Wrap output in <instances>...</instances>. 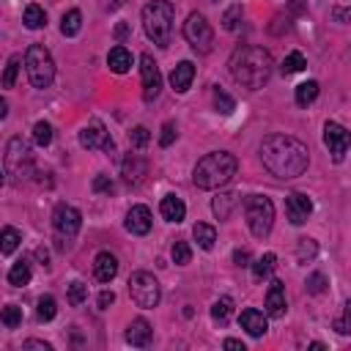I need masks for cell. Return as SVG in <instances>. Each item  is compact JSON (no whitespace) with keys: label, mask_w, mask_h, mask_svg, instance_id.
Segmentation results:
<instances>
[{"label":"cell","mask_w":351,"mask_h":351,"mask_svg":"<svg viewBox=\"0 0 351 351\" xmlns=\"http://www.w3.org/2000/svg\"><path fill=\"white\" fill-rule=\"evenodd\" d=\"M261 165L280 181H291V178H299L307 165H310V151L307 145L293 137V134H282V132H274L269 137H263L261 148Z\"/></svg>","instance_id":"1"},{"label":"cell","mask_w":351,"mask_h":351,"mask_svg":"<svg viewBox=\"0 0 351 351\" xmlns=\"http://www.w3.org/2000/svg\"><path fill=\"white\" fill-rule=\"evenodd\" d=\"M228 69H230V77L247 88V90H261L271 71H274V60L269 55V49L263 47H255V44H241L233 49L230 60H228Z\"/></svg>","instance_id":"2"},{"label":"cell","mask_w":351,"mask_h":351,"mask_svg":"<svg viewBox=\"0 0 351 351\" xmlns=\"http://www.w3.org/2000/svg\"><path fill=\"white\" fill-rule=\"evenodd\" d=\"M236 170H239V162L230 151H211L195 165L192 181L197 189H219L236 176Z\"/></svg>","instance_id":"3"},{"label":"cell","mask_w":351,"mask_h":351,"mask_svg":"<svg viewBox=\"0 0 351 351\" xmlns=\"http://www.w3.org/2000/svg\"><path fill=\"white\" fill-rule=\"evenodd\" d=\"M173 19H176V8L170 0H151L148 5H143V27H145V36L156 47L170 44Z\"/></svg>","instance_id":"4"},{"label":"cell","mask_w":351,"mask_h":351,"mask_svg":"<svg viewBox=\"0 0 351 351\" xmlns=\"http://www.w3.org/2000/svg\"><path fill=\"white\" fill-rule=\"evenodd\" d=\"M3 167H5V176H8V181L14 186H19L22 181L30 178V173H33V151L22 137H11L5 143Z\"/></svg>","instance_id":"5"},{"label":"cell","mask_w":351,"mask_h":351,"mask_svg":"<svg viewBox=\"0 0 351 351\" xmlns=\"http://www.w3.org/2000/svg\"><path fill=\"white\" fill-rule=\"evenodd\" d=\"M25 71H27V80L33 88L44 90L52 85L55 80V60L49 55V49L44 44H30L27 52H25Z\"/></svg>","instance_id":"6"},{"label":"cell","mask_w":351,"mask_h":351,"mask_svg":"<svg viewBox=\"0 0 351 351\" xmlns=\"http://www.w3.org/2000/svg\"><path fill=\"white\" fill-rule=\"evenodd\" d=\"M244 217H247L250 233L255 239H266L274 225V203L266 195H250L244 203Z\"/></svg>","instance_id":"7"},{"label":"cell","mask_w":351,"mask_h":351,"mask_svg":"<svg viewBox=\"0 0 351 351\" xmlns=\"http://www.w3.org/2000/svg\"><path fill=\"white\" fill-rule=\"evenodd\" d=\"M129 296L137 307L143 310H154L162 299V288H159V280L151 274V271H134L129 277Z\"/></svg>","instance_id":"8"},{"label":"cell","mask_w":351,"mask_h":351,"mask_svg":"<svg viewBox=\"0 0 351 351\" xmlns=\"http://www.w3.org/2000/svg\"><path fill=\"white\" fill-rule=\"evenodd\" d=\"M80 225H82V214L69 206V203H58L55 211H52V230H55V239H58V250H66L69 241L80 233Z\"/></svg>","instance_id":"9"},{"label":"cell","mask_w":351,"mask_h":351,"mask_svg":"<svg viewBox=\"0 0 351 351\" xmlns=\"http://www.w3.org/2000/svg\"><path fill=\"white\" fill-rule=\"evenodd\" d=\"M184 38L189 41V47L195 52H211V47H214V30L206 22V16L197 14V11H192L186 16V22H184Z\"/></svg>","instance_id":"10"},{"label":"cell","mask_w":351,"mask_h":351,"mask_svg":"<svg viewBox=\"0 0 351 351\" xmlns=\"http://www.w3.org/2000/svg\"><path fill=\"white\" fill-rule=\"evenodd\" d=\"M324 145L329 148L335 162H343L346 151L351 148V132L343 123H337V121H326L324 123Z\"/></svg>","instance_id":"11"},{"label":"cell","mask_w":351,"mask_h":351,"mask_svg":"<svg viewBox=\"0 0 351 351\" xmlns=\"http://www.w3.org/2000/svg\"><path fill=\"white\" fill-rule=\"evenodd\" d=\"M80 145H82V148H88V151H96V148H104L107 154H112V151H115L112 137H110L107 126H104L99 118L88 121V123L80 129Z\"/></svg>","instance_id":"12"},{"label":"cell","mask_w":351,"mask_h":351,"mask_svg":"<svg viewBox=\"0 0 351 351\" xmlns=\"http://www.w3.org/2000/svg\"><path fill=\"white\" fill-rule=\"evenodd\" d=\"M140 77H143V99L154 101L159 96V90H162V74H159L156 60L148 52L140 55Z\"/></svg>","instance_id":"13"},{"label":"cell","mask_w":351,"mask_h":351,"mask_svg":"<svg viewBox=\"0 0 351 351\" xmlns=\"http://www.w3.org/2000/svg\"><path fill=\"white\" fill-rule=\"evenodd\" d=\"M285 214L293 225H304L307 217L313 214V200L304 195V192H291L285 197Z\"/></svg>","instance_id":"14"},{"label":"cell","mask_w":351,"mask_h":351,"mask_svg":"<svg viewBox=\"0 0 351 351\" xmlns=\"http://www.w3.org/2000/svg\"><path fill=\"white\" fill-rule=\"evenodd\" d=\"M126 230L134 236H145L151 230V208L148 206H132L126 211Z\"/></svg>","instance_id":"15"},{"label":"cell","mask_w":351,"mask_h":351,"mask_svg":"<svg viewBox=\"0 0 351 351\" xmlns=\"http://www.w3.org/2000/svg\"><path fill=\"white\" fill-rule=\"evenodd\" d=\"M239 324H241V329H244L250 337H263V335H266V329H269V324H266V315H263L261 310H255V307H247V310H241V315H239Z\"/></svg>","instance_id":"16"},{"label":"cell","mask_w":351,"mask_h":351,"mask_svg":"<svg viewBox=\"0 0 351 351\" xmlns=\"http://www.w3.org/2000/svg\"><path fill=\"white\" fill-rule=\"evenodd\" d=\"M266 315H271V318L285 315V285H282V280H271V285L266 291Z\"/></svg>","instance_id":"17"},{"label":"cell","mask_w":351,"mask_h":351,"mask_svg":"<svg viewBox=\"0 0 351 351\" xmlns=\"http://www.w3.org/2000/svg\"><path fill=\"white\" fill-rule=\"evenodd\" d=\"M126 343L129 346H134V348H145L148 343H151V337H154V329H151V324L145 321V318H134L129 326H126Z\"/></svg>","instance_id":"18"},{"label":"cell","mask_w":351,"mask_h":351,"mask_svg":"<svg viewBox=\"0 0 351 351\" xmlns=\"http://www.w3.org/2000/svg\"><path fill=\"white\" fill-rule=\"evenodd\" d=\"M192 80H195V63H192V60H181V63L170 71V85H173L176 93H186L189 85H192Z\"/></svg>","instance_id":"19"},{"label":"cell","mask_w":351,"mask_h":351,"mask_svg":"<svg viewBox=\"0 0 351 351\" xmlns=\"http://www.w3.org/2000/svg\"><path fill=\"white\" fill-rule=\"evenodd\" d=\"M93 274L99 282H110L118 274V258L112 252H99L93 258Z\"/></svg>","instance_id":"20"},{"label":"cell","mask_w":351,"mask_h":351,"mask_svg":"<svg viewBox=\"0 0 351 351\" xmlns=\"http://www.w3.org/2000/svg\"><path fill=\"white\" fill-rule=\"evenodd\" d=\"M159 214L167 219V222H181L184 217H186V206H184V200L178 197V195H165L162 197V203H159Z\"/></svg>","instance_id":"21"},{"label":"cell","mask_w":351,"mask_h":351,"mask_svg":"<svg viewBox=\"0 0 351 351\" xmlns=\"http://www.w3.org/2000/svg\"><path fill=\"white\" fill-rule=\"evenodd\" d=\"M236 206H239V192H219L211 200V211H214L217 219H228Z\"/></svg>","instance_id":"22"},{"label":"cell","mask_w":351,"mask_h":351,"mask_svg":"<svg viewBox=\"0 0 351 351\" xmlns=\"http://www.w3.org/2000/svg\"><path fill=\"white\" fill-rule=\"evenodd\" d=\"M145 170H148V165H145V159L140 154H129L123 159V181L126 184H137L145 176Z\"/></svg>","instance_id":"23"},{"label":"cell","mask_w":351,"mask_h":351,"mask_svg":"<svg viewBox=\"0 0 351 351\" xmlns=\"http://www.w3.org/2000/svg\"><path fill=\"white\" fill-rule=\"evenodd\" d=\"M107 66H110V71H115V74H126L129 69H132V52L126 49V47H112L110 49V55H107Z\"/></svg>","instance_id":"24"},{"label":"cell","mask_w":351,"mask_h":351,"mask_svg":"<svg viewBox=\"0 0 351 351\" xmlns=\"http://www.w3.org/2000/svg\"><path fill=\"white\" fill-rule=\"evenodd\" d=\"M315 96H318V82H315V80L299 82V85H296V90H293V101H296L299 107L313 104V101H315Z\"/></svg>","instance_id":"25"},{"label":"cell","mask_w":351,"mask_h":351,"mask_svg":"<svg viewBox=\"0 0 351 351\" xmlns=\"http://www.w3.org/2000/svg\"><path fill=\"white\" fill-rule=\"evenodd\" d=\"M22 22H25V27L38 30V27H44V25H47V14H44V8H41L38 3H30V5H25Z\"/></svg>","instance_id":"26"},{"label":"cell","mask_w":351,"mask_h":351,"mask_svg":"<svg viewBox=\"0 0 351 351\" xmlns=\"http://www.w3.org/2000/svg\"><path fill=\"white\" fill-rule=\"evenodd\" d=\"M192 236H195L197 247H203V250H211L214 241H217V230H214V225H206V222H197V225L192 228Z\"/></svg>","instance_id":"27"},{"label":"cell","mask_w":351,"mask_h":351,"mask_svg":"<svg viewBox=\"0 0 351 351\" xmlns=\"http://www.w3.org/2000/svg\"><path fill=\"white\" fill-rule=\"evenodd\" d=\"M80 27H82V14H80L77 8L66 11V14H63V19H60V33L71 38V36H77V33H80Z\"/></svg>","instance_id":"28"},{"label":"cell","mask_w":351,"mask_h":351,"mask_svg":"<svg viewBox=\"0 0 351 351\" xmlns=\"http://www.w3.org/2000/svg\"><path fill=\"white\" fill-rule=\"evenodd\" d=\"M315 255H318V241L315 239H299L296 241V261L299 263H310V261H315Z\"/></svg>","instance_id":"29"},{"label":"cell","mask_w":351,"mask_h":351,"mask_svg":"<svg viewBox=\"0 0 351 351\" xmlns=\"http://www.w3.org/2000/svg\"><path fill=\"white\" fill-rule=\"evenodd\" d=\"M274 266H277V255H274V252H263V255L252 263V274H255V280L269 277V274L274 271Z\"/></svg>","instance_id":"30"},{"label":"cell","mask_w":351,"mask_h":351,"mask_svg":"<svg viewBox=\"0 0 351 351\" xmlns=\"http://www.w3.org/2000/svg\"><path fill=\"white\" fill-rule=\"evenodd\" d=\"M8 285H14V288H22V285H27L30 282V266L25 263V261H19V263H14L11 269H8Z\"/></svg>","instance_id":"31"},{"label":"cell","mask_w":351,"mask_h":351,"mask_svg":"<svg viewBox=\"0 0 351 351\" xmlns=\"http://www.w3.org/2000/svg\"><path fill=\"white\" fill-rule=\"evenodd\" d=\"M19 241H22V233H19L16 228L5 225L3 233H0V250H3V255H11V252L19 247Z\"/></svg>","instance_id":"32"},{"label":"cell","mask_w":351,"mask_h":351,"mask_svg":"<svg viewBox=\"0 0 351 351\" xmlns=\"http://www.w3.org/2000/svg\"><path fill=\"white\" fill-rule=\"evenodd\" d=\"M230 313H233V299H230V296H222V299H217V302L211 304V318H214L217 324H228Z\"/></svg>","instance_id":"33"},{"label":"cell","mask_w":351,"mask_h":351,"mask_svg":"<svg viewBox=\"0 0 351 351\" xmlns=\"http://www.w3.org/2000/svg\"><path fill=\"white\" fill-rule=\"evenodd\" d=\"M304 66H307V60H304L302 52H288V55L282 58V63H280V71H282V74H296V71H302Z\"/></svg>","instance_id":"34"},{"label":"cell","mask_w":351,"mask_h":351,"mask_svg":"<svg viewBox=\"0 0 351 351\" xmlns=\"http://www.w3.org/2000/svg\"><path fill=\"white\" fill-rule=\"evenodd\" d=\"M55 313H58V302H55L52 296H41V299L36 302V318H38V321H52Z\"/></svg>","instance_id":"35"},{"label":"cell","mask_w":351,"mask_h":351,"mask_svg":"<svg viewBox=\"0 0 351 351\" xmlns=\"http://www.w3.org/2000/svg\"><path fill=\"white\" fill-rule=\"evenodd\" d=\"M19 63H22V58H19V55H11V58H8L5 71H3V88H14L16 74H19Z\"/></svg>","instance_id":"36"},{"label":"cell","mask_w":351,"mask_h":351,"mask_svg":"<svg viewBox=\"0 0 351 351\" xmlns=\"http://www.w3.org/2000/svg\"><path fill=\"white\" fill-rule=\"evenodd\" d=\"M214 107H217V112H222V115H230L233 110H236V101L222 90V88H214Z\"/></svg>","instance_id":"37"},{"label":"cell","mask_w":351,"mask_h":351,"mask_svg":"<svg viewBox=\"0 0 351 351\" xmlns=\"http://www.w3.org/2000/svg\"><path fill=\"white\" fill-rule=\"evenodd\" d=\"M0 318H3V326H5V329H16V326L22 324V307H16V304H5Z\"/></svg>","instance_id":"38"},{"label":"cell","mask_w":351,"mask_h":351,"mask_svg":"<svg viewBox=\"0 0 351 351\" xmlns=\"http://www.w3.org/2000/svg\"><path fill=\"white\" fill-rule=\"evenodd\" d=\"M332 326H335L337 335H351V299L343 304V315H337L332 321Z\"/></svg>","instance_id":"39"},{"label":"cell","mask_w":351,"mask_h":351,"mask_svg":"<svg viewBox=\"0 0 351 351\" xmlns=\"http://www.w3.org/2000/svg\"><path fill=\"white\" fill-rule=\"evenodd\" d=\"M33 140H36V145L47 148V145L52 143V126H49L47 121H38V123L33 126Z\"/></svg>","instance_id":"40"},{"label":"cell","mask_w":351,"mask_h":351,"mask_svg":"<svg viewBox=\"0 0 351 351\" xmlns=\"http://www.w3.org/2000/svg\"><path fill=\"white\" fill-rule=\"evenodd\" d=\"M170 255H173V263H176V266H184V263H189V258H192V250H189V244H186L184 239H178V241L173 244Z\"/></svg>","instance_id":"41"},{"label":"cell","mask_w":351,"mask_h":351,"mask_svg":"<svg viewBox=\"0 0 351 351\" xmlns=\"http://www.w3.org/2000/svg\"><path fill=\"white\" fill-rule=\"evenodd\" d=\"M85 299H88V285L80 282V280H74V282L69 285V304L77 307V304H82Z\"/></svg>","instance_id":"42"},{"label":"cell","mask_w":351,"mask_h":351,"mask_svg":"<svg viewBox=\"0 0 351 351\" xmlns=\"http://www.w3.org/2000/svg\"><path fill=\"white\" fill-rule=\"evenodd\" d=\"M148 140H151V132H148L145 126H134V129L129 132V145H132V148H145Z\"/></svg>","instance_id":"43"},{"label":"cell","mask_w":351,"mask_h":351,"mask_svg":"<svg viewBox=\"0 0 351 351\" xmlns=\"http://www.w3.org/2000/svg\"><path fill=\"white\" fill-rule=\"evenodd\" d=\"M307 293H324L326 291V285H329V280H326V274H321V271H313L310 277H307Z\"/></svg>","instance_id":"44"},{"label":"cell","mask_w":351,"mask_h":351,"mask_svg":"<svg viewBox=\"0 0 351 351\" xmlns=\"http://www.w3.org/2000/svg\"><path fill=\"white\" fill-rule=\"evenodd\" d=\"M239 22H241V5H230V8L225 11V16H222V27H225V30H236Z\"/></svg>","instance_id":"45"},{"label":"cell","mask_w":351,"mask_h":351,"mask_svg":"<svg viewBox=\"0 0 351 351\" xmlns=\"http://www.w3.org/2000/svg\"><path fill=\"white\" fill-rule=\"evenodd\" d=\"M176 134H178V132H176V123H173V121H165V123H162V134H159V145H162V148L173 145Z\"/></svg>","instance_id":"46"},{"label":"cell","mask_w":351,"mask_h":351,"mask_svg":"<svg viewBox=\"0 0 351 351\" xmlns=\"http://www.w3.org/2000/svg\"><path fill=\"white\" fill-rule=\"evenodd\" d=\"M332 19L335 22H351V5H335L332 8Z\"/></svg>","instance_id":"47"},{"label":"cell","mask_w":351,"mask_h":351,"mask_svg":"<svg viewBox=\"0 0 351 351\" xmlns=\"http://www.w3.org/2000/svg\"><path fill=\"white\" fill-rule=\"evenodd\" d=\"M93 189H96V192H112V181L99 173V176L93 178Z\"/></svg>","instance_id":"48"},{"label":"cell","mask_w":351,"mask_h":351,"mask_svg":"<svg viewBox=\"0 0 351 351\" xmlns=\"http://www.w3.org/2000/svg\"><path fill=\"white\" fill-rule=\"evenodd\" d=\"M33 348H38V351H52V346L44 343V340H25V343H22V351H33Z\"/></svg>","instance_id":"49"},{"label":"cell","mask_w":351,"mask_h":351,"mask_svg":"<svg viewBox=\"0 0 351 351\" xmlns=\"http://www.w3.org/2000/svg\"><path fill=\"white\" fill-rule=\"evenodd\" d=\"M96 302H99V310H107V307L115 302V293H112V291H101Z\"/></svg>","instance_id":"50"},{"label":"cell","mask_w":351,"mask_h":351,"mask_svg":"<svg viewBox=\"0 0 351 351\" xmlns=\"http://www.w3.org/2000/svg\"><path fill=\"white\" fill-rule=\"evenodd\" d=\"M233 261H236V266H247L250 252H247V250H236V252H233Z\"/></svg>","instance_id":"51"},{"label":"cell","mask_w":351,"mask_h":351,"mask_svg":"<svg viewBox=\"0 0 351 351\" xmlns=\"http://www.w3.org/2000/svg\"><path fill=\"white\" fill-rule=\"evenodd\" d=\"M222 346H225V348H230V351H244V343H241V340H233V337H228Z\"/></svg>","instance_id":"52"},{"label":"cell","mask_w":351,"mask_h":351,"mask_svg":"<svg viewBox=\"0 0 351 351\" xmlns=\"http://www.w3.org/2000/svg\"><path fill=\"white\" fill-rule=\"evenodd\" d=\"M36 258H38L41 263H47V258H49V252H47L44 247H38V250H36Z\"/></svg>","instance_id":"53"},{"label":"cell","mask_w":351,"mask_h":351,"mask_svg":"<svg viewBox=\"0 0 351 351\" xmlns=\"http://www.w3.org/2000/svg\"><path fill=\"white\" fill-rule=\"evenodd\" d=\"M5 112H8V104H5V99L0 101V118H5Z\"/></svg>","instance_id":"54"},{"label":"cell","mask_w":351,"mask_h":351,"mask_svg":"<svg viewBox=\"0 0 351 351\" xmlns=\"http://www.w3.org/2000/svg\"><path fill=\"white\" fill-rule=\"evenodd\" d=\"M126 0H110V8H121Z\"/></svg>","instance_id":"55"}]
</instances>
